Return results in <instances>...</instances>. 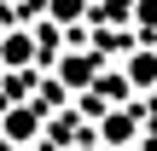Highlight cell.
Here are the masks:
<instances>
[{
  "mask_svg": "<svg viewBox=\"0 0 157 151\" xmlns=\"http://www.w3.org/2000/svg\"><path fill=\"white\" fill-rule=\"evenodd\" d=\"M93 70H99V58H87V52H76V58H64V81H70V87H82V81H93Z\"/></svg>",
  "mask_w": 157,
  "mask_h": 151,
  "instance_id": "cell-1",
  "label": "cell"
},
{
  "mask_svg": "<svg viewBox=\"0 0 157 151\" xmlns=\"http://www.w3.org/2000/svg\"><path fill=\"white\" fill-rule=\"evenodd\" d=\"M6 134H12V140H29V134H35V116H29V111L6 116Z\"/></svg>",
  "mask_w": 157,
  "mask_h": 151,
  "instance_id": "cell-2",
  "label": "cell"
},
{
  "mask_svg": "<svg viewBox=\"0 0 157 151\" xmlns=\"http://www.w3.org/2000/svg\"><path fill=\"white\" fill-rule=\"evenodd\" d=\"M128 76H134V81H157V58H151V52H140V58L128 64Z\"/></svg>",
  "mask_w": 157,
  "mask_h": 151,
  "instance_id": "cell-3",
  "label": "cell"
},
{
  "mask_svg": "<svg viewBox=\"0 0 157 151\" xmlns=\"http://www.w3.org/2000/svg\"><path fill=\"white\" fill-rule=\"evenodd\" d=\"M0 58H6V64H23V58H29V41H23V35H12V41H6V52H0Z\"/></svg>",
  "mask_w": 157,
  "mask_h": 151,
  "instance_id": "cell-4",
  "label": "cell"
}]
</instances>
